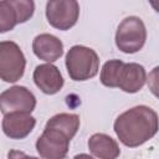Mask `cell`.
Masks as SVG:
<instances>
[{
	"label": "cell",
	"instance_id": "6da1fadb",
	"mask_svg": "<svg viewBox=\"0 0 159 159\" xmlns=\"http://www.w3.org/2000/svg\"><path fill=\"white\" fill-rule=\"evenodd\" d=\"M159 129V119L155 111L147 106H137L123 112L114 122V132L119 140L135 148L152 139Z\"/></svg>",
	"mask_w": 159,
	"mask_h": 159
},
{
	"label": "cell",
	"instance_id": "7a4b0ae2",
	"mask_svg": "<svg viewBox=\"0 0 159 159\" xmlns=\"http://www.w3.org/2000/svg\"><path fill=\"white\" fill-rule=\"evenodd\" d=\"M66 67L73 81H87L98 73L99 58L94 50L76 45L66 55Z\"/></svg>",
	"mask_w": 159,
	"mask_h": 159
},
{
	"label": "cell",
	"instance_id": "3957f363",
	"mask_svg": "<svg viewBox=\"0 0 159 159\" xmlns=\"http://www.w3.org/2000/svg\"><path fill=\"white\" fill-rule=\"evenodd\" d=\"M147 29L138 16H128L122 20L116 32V45L124 53L138 52L145 43Z\"/></svg>",
	"mask_w": 159,
	"mask_h": 159
},
{
	"label": "cell",
	"instance_id": "277c9868",
	"mask_svg": "<svg viewBox=\"0 0 159 159\" xmlns=\"http://www.w3.org/2000/svg\"><path fill=\"white\" fill-rule=\"evenodd\" d=\"M26 66V58L17 46L12 41L0 42V77L4 82L19 81Z\"/></svg>",
	"mask_w": 159,
	"mask_h": 159
},
{
	"label": "cell",
	"instance_id": "5b68a950",
	"mask_svg": "<svg viewBox=\"0 0 159 159\" xmlns=\"http://www.w3.org/2000/svg\"><path fill=\"white\" fill-rule=\"evenodd\" d=\"M35 10L31 0H4L0 1V32L12 30L17 24L27 21Z\"/></svg>",
	"mask_w": 159,
	"mask_h": 159
},
{
	"label": "cell",
	"instance_id": "8992f818",
	"mask_svg": "<svg viewBox=\"0 0 159 159\" xmlns=\"http://www.w3.org/2000/svg\"><path fill=\"white\" fill-rule=\"evenodd\" d=\"M80 15V5L75 0H56L46 4V17L51 26L58 30H68L76 25Z\"/></svg>",
	"mask_w": 159,
	"mask_h": 159
},
{
	"label": "cell",
	"instance_id": "52a82bcc",
	"mask_svg": "<svg viewBox=\"0 0 159 159\" xmlns=\"http://www.w3.org/2000/svg\"><path fill=\"white\" fill-rule=\"evenodd\" d=\"M36 107V97L24 86H14L0 94V109L2 114L12 112L31 113Z\"/></svg>",
	"mask_w": 159,
	"mask_h": 159
},
{
	"label": "cell",
	"instance_id": "ba28073f",
	"mask_svg": "<svg viewBox=\"0 0 159 159\" xmlns=\"http://www.w3.org/2000/svg\"><path fill=\"white\" fill-rule=\"evenodd\" d=\"M68 144L70 139L63 133L45 127L36 142V149L43 159H65L68 153Z\"/></svg>",
	"mask_w": 159,
	"mask_h": 159
},
{
	"label": "cell",
	"instance_id": "9c48e42d",
	"mask_svg": "<svg viewBox=\"0 0 159 159\" xmlns=\"http://www.w3.org/2000/svg\"><path fill=\"white\" fill-rule=\"evenodd\" d=\"M36 124V119L25 112H12L4 116L2 130L11 139H22L27 137Z\"/></svg>",
	"mask_w": 159,
	"mask_h": 159
},
{
	"label": "cell",
	"instance_id": "30bf717a",
	"mask_svg": "<svg viewBox=\"0 0 159 159\" xmlns=\"http://www.w3.org/2000/svg\"><path fill=\"white\" fill-rule=\"evenodd\" d=\"M34 82L46 94H55L63 86L62 75L52 63L39 65L34 71Z\"/></svg>",
	"mask_w": 159,
	"mask_h": 159
},
{
	"label": "cell",
	"instance_id": "8fae6325",
	"mask_svg": "<svg viewBox=\"0 0 159 159\" xmlns=\"http://www.w3.org/2000/svg\"><path fill=\"white\" fill-rule=\"evenodd\" d=\"M34 53L48 63L58 60L63 53L62 41L51 34H40L32 41Z\"/></svg>",
	"mask_w": 159,
	"mask_h": 159
},
{
	"label": "cell",
	"instance_id": "7c38bea8",
	"mask_svg": "<svg viewBox=\"0 0 159 159\" xmlns=\"http://www.w3.org/2000/svg\"><path fill=\"white\" fill-rule=\"evenodd\" d=\"M147 81L145 68L139 63H124L118 81V88L127 93L140 91Z\"/></svg>",
	"mask_w": 159,
	"mask_h": 159
},
{
	"label": "cell",
	"instance_id": "4fadbf2b",
	"mask_svg": "<svg viewBox=\"0 0 159 159\" xmlns=\"http://www.w3.org/2000/svg\"><path fill=\"white\" fill-rule=\"evenodd\" d=\"M89 152L99 159H117L120 149L117 142L104 133H96L88 139Z\"/></svg>",
	"mask_w": 159,
	"mask_h": 159
},
{
	"label": "cell",
	"instance_id": "5bb4252c",
	"mask_svg": "<svg viewBox=\"0 0 159 159\" xmlns=\"http://www.w3.org/2000/svg\"><path fill=\"white\" fill-rule=\"evenodd\" d=\"M46 128L56 129L71 140L80 128V117L73 113H60L47 120Z\"/></svg>",
	"mask_w": 159,
	"mask_h": 159
},
{
	"label": "cell",
	"instance_id": "9a60e30c",
	"mask_svg": "<svg viewBox=\"0 0 159 159\" xmlns=\"http://www.w3.org/2000/svg\"><path fill=\"white\" fill-rule=\"evenodd\" d=\"M124 66V62L120 60H109L107 61L101 71V82L106 87L116 88L118 87L119 75Z\"/></svg>",
	"mask_w": 159,
	"mask_h": 159
},
{
	"label": "cell",
	"instance_id": "2e32d148",
	"mask_svg": "<svg viewBox=\"0 0 159 159\" xmlns=\"http://www.w3.org/2000/svg\"><path fill=\"white\" fill-rule=\"evenodd\" d=\"M147 81H148V87L150 89V92L157 97L159 98V66L154 67L148 77H147Z\"/></svg>",
	"mask_w": 159,
	"mask_h": 159
},
{
	"label": "cell",
	"instance_id": "e0dca14e",
	"mask_svg": "<svg viewBox=\"0 0 159 159\" xmlns=\"http://www.w3.org/2000/svg\"><path fill=\"white\" fill-rule=\"evenodd\" d=\"M7 159H39V158H36V157H30V155H26L24 152L12 149V150L9 152Z\"/></svg>",
	"mask_w": 159,
	"mask_h": 159
},
{
	"label": "cell",
	"instance_id": "ac0fdd59",
	"mask_svg": "<svg viewBox=\"0 0 159 159\" xmlns=\"http://www.w3.org/2000/svg\"><path fill=\"white\" fill-rule=\"evenodd\" d=\"M73 159H93L91 155H88V154H84V153H82V154H78V155H76Z\"/></svg>",
	"mask_w": 159,
	"mask_h": 159
},
{
	"label": "cell",
	"instance_id": "d6986e66",
	"mask_svg": "<svg viewBox=\"0 0 159 159\" xmlns=\"http://www.w3.org/2000/svg\"><path fill=\"white\" fill-rule=\"evenodd\" d=\"M150 5L155 9V11L159 12V1H150Z\"/></svg>",
	"mask_w": 159,
	"mask_h": 159
}]
</instances>
